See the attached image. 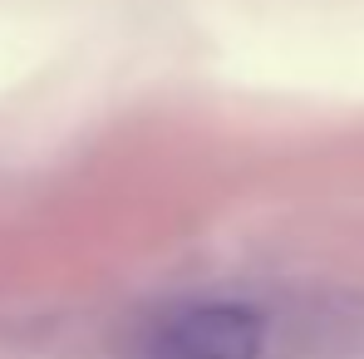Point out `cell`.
Returning a JSON list of instances; mask_svg holds the SVG:
<instances>
[{"mask_svg": "<svg viewBox=\"0 0 364 359\" xmlns=\"http://www.w3.org/2000/svg\"><path fill=\"white\" fill-rule=\"evenodd\" d=\"M271 325L242 300H187L143 330V359H266Z\"/></svg>", "mask_w": 364, "mask_h": 359, "instance_id": "1", "label": "cell"}]
</instances>
